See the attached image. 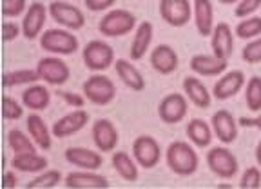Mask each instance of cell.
<instances>
[{"label": "cell", "mask_w": 261, "mask_h": 189, "mask_svg": "<svg viewBox=\"0 0 261 189\" xmlns=\"http://www.w3.org/2000/svg\"><path fill=\"white\" fill-rule=\"evenodd\" d=\"M165 160H167L169 169L179 177H191L200 166V158H198V153L194 151V148L189 146L187 142H181V140L172 142L169 146L167 153H165Z\"/></svg>", "instance_id": "cell-1"}, {"label": "cell", "mask_w": 261, "mask_h": 189, "mask_svg": "<svg viewBox=\"0 0 261 189\" xmlns=\"http://www.w3.org/2000/svg\"><path fill=\"white\" fill-rule=\"evenodd\" d=\"M78 38L73 35L71 29L65 28H53L45 29L40 35V48L51 55L65 57V55H73L78 51Z\"/></svg>", "instance_id": "cell-2"}, {"label": "cell", "mask_w": 261, "mask_h": 189, "mask_svg": "<svg viewBox=\"0 0 261 189\" xmlns=\"http://www.w3.org/2000/svg\"><path fill=\"white\" fill-rule=\"evenodd\" d=\"M133 29H136V17L127 9H111L98 24L100 35L109 38L125 37Z\"/></svg>", "instance_id": "cell-3"}, {"label": "cell", "mask_w": 261, "mask_h": 189, "mask_svg": "<svg viewBox=\"0 0 261 189\" xmlns=\"http://www.w3.org/2000/svg\"><path fill=\"white\" fill-rule=\"evenodd\" d=\"M84 64L87 69L94 71V73H102V71L109 69L111 66H114V50L111 48L107 42L103 40H91L84 48Z\"/></svg>", "instance_id": "cell-4"}, {"label": "cell", "mask_w": 261, "mask_h": 189, "mask_svg": "<svg viewBox=\"0 0 261 189\" xmlns=\"http://www.w3.org/2000/svg\"><path fill=\"white\" fill-rule=\"evenodd\" d=\"M82 91L86 94V99L89 102L96 104V106H107L114 100L116 97V86L109 77L100 73H94L89 77L82 86Z\"/></svg>", "instance_id": "cell-5"}, {"label": "cell", "mask_w": 261, "mask_h": 189, "mask_svg": "<svg viewBox=\"0 0 261 189\" xmlns=\"http://www.w3.org/2000/svg\"><path fill=\"white\" fill-rule=\"evenodd\" d=\"M37 71L40 80H44L49 86H57V87L64 86L71 77L69 66L58 55H49V57L40 58L37 64Z\"/></svg>", "instance_id": "cell-6"}, {"label": "cell", "mask_w": 261, "mask_h": 189, "mask_svg": "<svg viewBox=\"0 0 261 189\" xmlns=\"http://www.w3.org/2000/svg\"><path fill=\"white\" fill-rule=\"evenodd\" d=\"M49 15L58 26L71 29V31L82 29L86 24V17H84L82 9H78L76 6L69 4V2H64V0H53L49 4Z\"/></svg>", "instance_id": "cell-7"}, {"label": "cell", "mask_w": 261, "mask_h": 189, "mask_svg": "<svg viewBox=\"0 0 261 189\" xmlns=\"http://www.w3.org/2000/svg\"><path fill=\"white\" fill-rule=\"evenodd\" d=\"M207 166L216 177L225 178V180L232 178L240 169L238 158L227 148H212L207 153Z\"/></svg>", "instance_id": "cell-8"}, {"label": "cell", "mask_w": 261, "mask_h": 189, "mask_svg": "<svg viewBox=\"0 0 261 189\" xmlns=\"http://www.w3.org/2000/svg\"><path fill=\"white\" fill-rule=\"evenodd\" d=\"M160 17L172 28H184L192 18V4L189 0H160Z\"/></svg>", "instance_id": "cell-9"}, {"label": "cell", "mask_w": 261, "mask_h": 189, "mask_svg": "<svg viewBox=\"0 0 261 189\" xmlns=\"http://www.w3.org/2000/svg\"><path fill=\"white\" fill-rule=\"evenodd\" d=\"M187 97L179 93H171L163 97L158 106V116L163 124H179L187 116Z\"/></svg>", "instance_id": "cell-10"}, {"label": "cell", "mask_w": 261, "mask_h": 189, "mask_svg": "<svg viewBox=\"0 0 261 189\" xmlns=\"http://www.w3.org/2000/svg\"><path fill=\"white\" fill-rule=\"evenodd\" d=\"M133 156H135V160L138 162L140 168L152 169L158 166L160 158H162V149H160L156 138L149 135H142L133 144Z\"/></svg>", "instance_id": "cell-11"}, {"label": "cell", "mask_w": 261, "mask_h": 189, "mask_svg": "<svg viewBox=\"0 0 261 189\" xmlns=\"http://www.w3.org/2000/svg\"><path fill=\"white\" fill-rule=\"evenodd\" d=\"M47 13L49 8H45L42 2H33L28 6L24 13V18H22V35H24L28 40H35V38H40L42 31H44V24L47 20Z\"/></svg>", "instance_id": "cell-12"}, {"label": "cell", "mask_w": 261, "mask_h": 189, "mask_svg": "<svg viewBox=\"0 0 261 189\" xmlns=\"http://www.w3.org/2000/svg\"><path fill=\"white\" fill-rule=\"evenodd\" d=\"M89 122V113L86 111V109H82V107H78V109H74V111L67 113V115H64L62 119H58L57 122L53 124V136H57V138H67V136L71 135H76L78 131H82V129L86 128V124Z\"/></svg>", "instance_id": "cell-13"}, {"label": "cell", "mask_w": 261, "mask_h": 189, "mask_svg": "<svg viewBox=\"0 0 261 189\" xmlns=\"http://www.w3.org/2000/svg\"><path fill=\"white\" fill-rule=\"evenodd\" d=\"M93 142L96 146V149L100 153H111L116 149V144H118V129L114 128V124L107 119H98L96 122L93 124Z\"/></svg>", "instance_id": "cell-14"}, {"label": "cell", "mask_w": 261, "mask_h": 189, "mask_svg": "<svg viewBox=\"0 0 261 189\" xmlns=\"http://www.w3.org/2000/svg\"><path fill=\"white\" fill-rule=\"evenodd\" d=\"M211 48L212 55H216L221 60H227L232 57L234 51V33L227 22H218L212 29L211 35Z\"/></svg>", "instance_id": "cell-15"}, {"label": "cell", "mask_w": 261, "mask_h": 189, "mask_svg": "<svg viewBox=\"0 0 261 189\" xmlns=\"http://www.w3.org/2000/svg\"><path fill=\"white\" fill-rule=\"evenodd\" d=\"M212 131L218 136L220 142L227 144H234L238 138V120L232 116V113H228L227 109H220L212 115Z\"/></svg>", "instance_id": "cell-16"}, {"label": "cell", "mask_w": 261, "mask_h": 189, "mask_svg": "<svg viewBox=\"0 0 261 189\" xmlns=\"http://www.w3.org/2000/svg\"><path fill=\"white\" fill-rule=\"evenodd\" d=\"M151 66L156 73L160 75H171L178 69L179 58L178 53L174 51V48H171L169 44H160L151 51Z\"/></svg>", "instance_id": "cell-17"}, {"label": "cell", "mask_w": 261, "mask_h": 189, "mask_svg": "<svg viewBox=\"0 0 261 189\" xmlns=\"http://www.w3.org/2000/svg\"><path fill=\"white\" fill-rule=\"evenodd\" d=\"M245 87V75L243 71L232 69L225 73L223 77L214 84V89H212V94L214 99L218 100H228L236 97L241 89Z\"/></svg>", "instance_id": "cell-18"}, {"label": "cell", "mask_w": 261, "mask_h": 189, "mask_svg": "<svg viewBox=\"0 0 261 189\" xmlns=\"http://www.w3.org/2000/svg\"><path fill=\"white\" fill-rule=\"evenodd\" d=\"M64 185L67 189H107L109 182L106 177L98 175L94 171H73L64 178Z\"/></svg>", "instance_id": "cell-19"}, {"label": "cell", "mask_w": 261, "mask_h": 189, "mask_svg": "<svg viewBox=\"0 0 261 189\" xmlns=\"http://www.w3.org/2000/svg\"><path fill=\"white\" fill-rule=\"evenodd\" d=\"M192 17L198 33L201 37H211L214 29V4L212 0H192Z\"/></svg>", "instance_id": "cell-20"}, {"label": "cell", "mask_w": 261, "mask_h": 189, "mask_svg": "<svg viewBox=\"0 0 261 189\" xmlns=\"http://www.w3.org/2000/svg\"><path fill=\"white\" fill-rule=\"evenodd\" d=\"M65 160L71 166L80 169H87V171H96L98 168H102V155L96 151H91L87 148H67L65 149Z\"/></svg>", "instance_id": "cell-21"}, {"label": "cell", "mask_w": 261, "mask_h": 189, "mask_svg": "<svg viewBox=\"0 0 261 189\" xmlns=\"http://www.w3.org/2000/svg\"><path fill=\"white\" fill-rule=\"evenodd\" d=\"M152 35H154V28H152L151 22H140L135 29V37H133V42H130V60H142L145 57V53L151 48L152 42Z\"/></svg>", "instance_id": "cell-22"}, {"label": "cell", "mask_w": 261, "mask_h": 189, "mask_svg": "<svg viewBox=\"0 0 261 189\" xmlns=\"http://www.w3.org/2000/svg\"><path fill=\"white\" fill-rule=\"evenodd\" d=\"M191 69L200 77H218L227 69V60L216 55H194L191 58Z\"/></svg>", "instance_id": "cell-23"}, {"label": "cell", "mask_w": 261, "mask_h": 189, "mask_svg": "<svg viewBox=\"0 0 261 189\" xmlns=\"http://www.w3.org/2000/svg\"><path fill=\"white\" fill-rule=\"evenodd\" d=\"M184 93L187 97V100H191L200 109H207L212 102V94L208 93L207 86L196 77L184 78Z\"/></svg>", "instance_id": "cell-24"}, {"label": "cell", "mask_w": 261, "mask_h": 189, "mask_svg": "<svg viewBox=\"0 0 261 189\" xmlns=\"http://www.w3.org/2000/svg\"><path fill=\"white\" fill-rule=\"evenodd\" d=\"M114 69H116V75L118 78L125 84L129 89L133 91H143L145 87V78L140 73V69L136 66L130 64V60H125V58H118L114 62Z\"/></svg>", "instance_id": "cell-25"}, {"label": "cell", "mask_w": 261, "mask_h": 189, "mask_svg": "<svg viewBox=\"0 0 261 189\" xmlns=\"http://www.w3.org/2000/svg\"><path fill=\"white\" fill-rule=\"evenodd\" d=\"M25 128H28L29 136H31L33 142H35L38 148L40 149L51 148V144H53V138H51L53 131H49V128L45 126L44 119H42L40 115H37V113L29 115L28 120H25Z\"/></svg>", "instance_id": "cell-26"}, {"label": "cell", "mask_w": 261, "mask_h": 189, "mask_svg": "<svg viewBox=\"0 0 261 189\" xmlns=\"http://www.w3.org/2000/svg\"><path fill=\"white\" fill-rule=\"evenodd\" d=\"M22 104L31 111H42L51 104V93L45 86L29 84L28 89L22 93Z\"/></svg>", "instance_id": "cell-27"}, {"label": "cell", "mask_w": 261, "mask_h": 189, "mask_svg": "<svg viewBox=\"0 0 261 189\" xmlns=\"http://www.w3.org/2000/svg\"><path fill=\"white\" fill-rule=\"evenodd\" d=\"M113 168L116 169L120 177L125 182H136L138 180V162L135 160V156H130L129 153L125 151H116L113 153Z\"/></svg>", "instance_id": "cell-28"}, {"label": "cell", "mask_w": 261, "mask_h": 189, "mask_svg": "<svg viewBox=\"0 0 261 189\" xmlns=\"http://www.w3.org/2000/svg\"><path fill=\"white\" fill-rule=\"evenodd\" d=\"M185 131H187L189 140H191L196 148H208L212 142V135H214L212 126H208V124L201 119H192L191 122L187 124V129H185Z\"/></svg>", "instance_id": "cell-29"}, {"label": "cell", "mask_w": 261, "mask_h": 189, "mask_svg": "<svg viewBox=\"0 0 261 189\" xmlns=\"http://www.w3.org/2000/svg\"><path fill=\"white\" fill-rule=\"evenodd\" d=\"M11 166L20 173H42L47 168V158L37 153H22L15 155Z\"/></svg>", "instance_id": "cell-30"}, {"label": "cell", "mask_w": 261, "mask_h": 189, "mask_svg": "<svg viewBox=\"0 0 261 189\" xmlns=\"http://www.w3.org/2000/svg\"><path fill=\"white\" fill-rule=\"evenodd\" d=\"M8 144L13 149L15 155H22V153H37V144L29 138L24 131L20 129H11L8 133Z\"/></svg>", "instance_id": "cell-31"}, {"label": "cell", "mask_w": 261, "mask_h": 189, "mask_svg": "<svg viewBox=\"0 0 261 189\" xmlns=\"http://www.w3.org/2000/svg\"><path fill=\"white\" fill-rule=\"evenodd\" d=\"M37 80H40L37 69H15V71H8L2 77L4 87L25 86V84H35Z\"/></svg>", "instance_id": "cell-32"}, {"label": "cell", "mask_w": 261, "mask_h": 189, "mask_svg": "<svg viewBox=\"0 0 261 189\" xmlns=\"http://www.w3.org/2000/svg\"><path fill=\"white\" fill-rule=\"evenodd\" d=\"M234 35L238 38H243V40H250V38H256L261 35V17L256 15H250V17L241 18L240 22L234 28Z\"/></svg>", "instance_id": "cell-33"}, {"label": "cell", "mask_w": 261, "mask_h": 189, "mask_svg": "<svg viewBox=\"0 0 261 189\" xmlns=\"http://www.w3.org/2000/svg\"><path fill=\"white\" fill-rule=\"evenodd\" d=\"M62 182V173L57 169H45L38 177H35L31 182L25 184V189H51L57 187Z\"/></svg>", "instance_id": "cell-34"}, {"label": "cell", "mask_w": 261, "mask_h": 189, "mask_svg": "<svg viewBox=\"0 0 261 189\" xmlns=\"http://www.w3.org/2000/svg\"><path fill=\"white\" fill-rule=\"evenodd\" d=\"M245 104L250 111H261V77H252L245 87Z\"/></svg>", "instance_id": "cell-35"}, {"label": "cell", "mask_w": 261, "mask_h": 189, "mask_svg": "<svg viewBox=\"0 0 261 189\" xmlns=\"http://www.w3.org/2000/svg\"><path fill=\"white\" fill-rule=\"evenodd\" d=\"M22 106L15 99L4 94V99H2V116L6 120H20L22 115H24V107Z\"/></svg>", "instance_id": "cell-36"}, {"label": "cell", "mask_w": 261, "mask_h": 189, "mask_svg": "<svg viewBox=\"0 0 261 189\" xmlns=\"http://www.w3.org/2000/svg\"><path fill=\"white\" fill-rule=\"evenodd\" d=\"M28 9L25 0H2V15L6 18H16L24 15Z\"/></svg>", "instance_id": "cell-37"}, {"label": "cell", "mask_w": 261, "mask_h": 189, "mask_svg": "<svg viewBox=\"0 0 261 189\" xmlns=\"http://www.w3.org/2000/svg\"><path fill=\"white\" fill-rule=\"evenodd\" d=\"M241 58L247 64H259L261 62V38H252L241 51Z\"/></svg>", "instance_id": "cell-38"}, {"label": "cell", "mask_w": 261, "mask_h": 189, "mask_svg": "<svg viewBox=\"0 0 261 189\" xmlns=\"http://www.w3.org/2000/svg\"><path fill=\"white\" fill-rule=\"evenodd\" d=\"M241 189H259L261 187V171L259 168H247L240 182Z\"/></svg>", "instance_id": "cell-39"}, {"label": "cell", "mask_w": 261, "mask_h": 189, "mask_svg": "<svg viewBox=\"0 0 261 189\" xmlns=\"http://www.w3.org/2000/svg\"><path fill=\"white\" fill-rule=\"evenodd\" d=\"M261 8V0H240L234 9V15L238 18H245V17H250L257 9Z\"/></svg>", "instance_id": "cell-40"}, {"label": "cell", "mask_w": 261, "mask_h": 189, "mask_svg": "<svg viewBox=\"0 0 261 189\" xmlns=\"http://www.w3.org/2000/svg\"><path fill=\"white\" fill-rule=\"evenodd\" d=\"M58 97H60L67 106L74 107V109L84 107V104H86V94L71 93V91H58Z\"/></svg>", "instance_id": "cell-41"}, {"label": "cell", "mask_w": 261, "mask_h": 189, "mask_svg": "<svg viewBox=\"0 0 261 189\" xmlns=\"http://www.w3.org/2000/svg\"><path fill=\"white\" fill-rule=\"evenodd\" d=\"M20 33H22V26H18L16 22L6 20L4 24H2V38H4V42L15 40V38H18Z\"/></svg>", "instance_id": "cell-42"}, {"label": "cell", "mask_w": 261, "mask_h": 189, "mask_svg": "<svg viewBox=\"0 0 261 189\" xmlns=\"http://www.w3.org/2000/svg\"><path fill=\"white\" fill-rule=\"evenodd\" d=\"M84 4L89 11L93 13H102L111 9L114 4H116V0H84Z\"/></svg>", "instance_id": "cell-43"}, {"label": "cell", "mask_w": 261, "mask_h": 189, "mask_svg": "<svg viewBox=\"0 0 261 189\" xmlns=\"http://www.w3.org/2000/svg\"><path fill=\"white\" fill-rule=\"evenodd\" d=\"M238 124L240 126H243V128H254V129H259L261 131V111L257 116H252V119H247V116H241L240 120H238Z\"/></svg>", "instance_id": "cell-44"}, {"label": "cell", "mask_w": 261, "mask_h": 189, "mask_svg": "<svg viewBox=\"0 0 261 189\" xmlns=\"http://www.w3.org/2000/svg\"><path fill=\"white\" fill-rule=\"evenodd\" d=\"M18 185V178H16L15 173L11 171H6L4 173V182H2V187L4 189H13Z\"/></svg>", "instance_id": "cell-45"}, {"label": "cell", "mask_w": 261, "mask_h": 189, "mask_svg": "<svg viewBox=\"0 0 261 189\" xmlns=\"http://www.w3.org/2000/svg\"><path fill=\"white\" fill-rule=\"evenodd\" d=\"M256 162H257V166L261 168V140H259V144L256 146Z\"/></svg>", "instance_id": "cell-46"}, {"label": "cell", "mask_w": 261, "mask_h": 189, "mask_svg": "<svg viewBox=\"0 0 261 189\" xmlns=\"http://www.w3.org/2000/svg\"><path fill=\"white\" fill-rule=\"evenodd\" d=\"M218 2H221V4H228V6H232V4H238L240 0H218Z\"/></svg>", "instance_id": "cell-47"}]
</instances>
